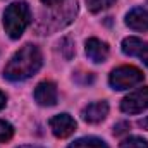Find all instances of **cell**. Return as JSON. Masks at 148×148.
Wrapping results in <instances>:
<instances>
[{
  "mask_svg": "<svg viewBox=\"0 0 148 148\" xmlns=\"http://www.w3.org/2000/svg\"><path fill=\"white\" fill-rule=\"evenodd\" d=\"M41 64H43V59H41L40 48L36 45L28 43L12 55V59L3 69V77L9 81H24L33 74H36Z\"/></svg>",
  "mask_w": 148,
  "mask_h": 148,
  "instance_id": "obj_1",
  "label": "cell"
},
{
  "mask_svg": "<svg viewBox=\"0 0 148 148\" xmlns=\"http://www.w3.org/2000/svg\"><path fill=\"white\" fill-rule=\"evenodd\" d=\"M29 23H31V10L26 2L10 3L3 12V28L12 40L21 38L24 29L29 26Z\"/></svg>",
  "mask_w": 148,
  "mask_h": 148,
  "instance_id": "obj_2",
  "label": "cell"
},
{
  "mask_svg": "<svg viewBox=\"0 0 148 148\" xmlns=\"http://www.w3.org/2000/svg\"><path fill=\"white\" fill-rule=\"evenodd\" d=\"M145 79V74L141 73L138 67H133V66H122V67H117L114 69L109 76V83L114 90H129L136 84H140L141 81Z\"/></svg>",
  "mask_w": 148,
  "mask_h": 148,
  "instance_id": "obj_3",
  "label": "cell"
},
{
  "mask_svg": "<svg viewBox=\"0 0 148 148\" xmlns=\"http://www.w3.org/2000/svg\"><path fill=\"white\" fill-rule=\"evenodd\" d=\"M147 109H148V86L129 93L121 102V110L126 112V114H140V112L147 110Z\"/></svg>",
  "mask_w": 148,
  "mask_h": 148,
  "instance_id": "obj_4",
  "label": "cell"
},
{
  "mask_svg": "<svg viewBox=\"0 0 148 148\" xmlns=\"http://www.w3.org/2000/svg\"><path fill=\"white\" fill-rule=\"evenodd\" d=\"M50 129L57 138H67L76 131V121L69 114H59L50 119Z\"/></svg>",
  "mask_w": 148,
  "mask_h": 148,
  "instance_id": "obj_5",
  "label": "cell"
},
{
  "mask_svg": "<svg viewBox=\"0 0 148 148\" xmlns=\"http://www.w3.org/2000/svg\"><path fill=\"white\" fill-rule=\"evenodd\" d=\"M59 98V91H57V84L52 81H43L40 83L35 90V100L43 107H52L57 103Z\"/></svg>",
  "mask_w": 148,
  "mask_h": 148,
  "instance_id": "obj_6",
  "label": "cell"
},
{
  "mask_svg": "<svg viewBox=\"0 0 148 148\" xmlns=\"http://www.w3.org/2000/svg\"><path fill=\"white\" fill-rule=\"evenodd\" d=\"M86 55L91 62L95 64H100V62H105L107 57H109V45L98 38H90L86 40Z\"/></svg>",
  "mask_w": 148,
  "mask_h": 148,
  "instance_id": "obj_7",
  "label": "cell"
},
{
  "mask_svg": "<svg viewBox=\"0 0 148 148\" xmlns=\"http://www.w3.org/2000/svg\"><path fill=\"white\" fill-rule=\"evenodd\" d=\"M109 114V103L107 102H95V103H90L88 107H84L81 115L86 122H91V124H97V122H102Z\"/></svg>",
  "mask_w": 148,
  "mask_h": 148,
  "instance_id": "obj_8",
  "label": "cell"
},
{
  "mask_svg": "<svg viewBox=\"0 0 148 148\" xmlns=\"http://www.w3.org/2000/svg\"><path fill=\"white\" fill-rule=\"evenodd\" d=\"M126 24L136 31H148V9L136 7L129 10L126 16Z\"/></svg>",
  "mask_w": 148,
  "mask_h": 148,
  "instance_id": "obj_9",
  "label": "cell"
},
{
  "mask_svg": "<svg viewBox=\"0 0 148 148\" xmlns=\"http://www.w3.org/2000/svg\"><path fill=\"white\" fill-rule=\"evenodd\" d=\"M67 148H109L107 143L100 138H95V136H86V138H79L73 141Z\"/></svg>",
  "mask_w": 148,
  "mask_h": 148,
  "instance_id": "obj_10",
  "label": "cell"
},
{
  "mask_svg": "<svg viewBox=\"0 0 148 148\" xmlns=\"http://www.w3.org/2000/svg\"><path fill=\"white\" fill-rule=\"evenodd\" d=\"M141 45H143V40H140L136 36H129L122 41V52L126 55H129V57H136V53H138Z\"/></svg>",
  "mask_w": 148,
  "mask_h": 148,
  "instance_id": "obj_11",
  "label": "cell"
},
{
  "mask_svg": "<svg viewBox=\"0 0 148 148\" xmlns=\"http://www.w3.org/2000/svg\"><path fill=\"white\" fill-rule=\"evenodd\" d=\"M121 148H148V141L140 136H129L121 143Z\"/></svg>",
  "mask_w": 148,
  "mask_h": 148,
  "instance_id": "obj_12",
  "label": "cell"
},
{
  "mask_svg": "<svg viewBox=\"0 0 148 148\" xmlns=\"http://www.w3.org/2000/svg\"><path fill=\"white\" fill-rule=\"evenodd\" d=\"M115 0H86V5L91 12H102L105 9H109L110 5H114Z\"/></svg>",
  "mask_w": 148,
  "mask_h": 148,
  "instance_id": "obj_13",
  "label": "cell"
},
{
  "mask_svg": "<svg viewBox=\"0 0 148 148\" xmlns=\"http://www.w3.org/2000/svg\"><path fill=\"white\" fill-rule=\"evenodd\" d=\"M14 134V127L7 122V121H2L0 119V143H5L12 138Z\"/></svg>",
  "mask_w": 148,
  "mask_h": 148,
  "instance_id": "obj_14",
  "label": "cell"
},
{
  "mask_svg": "<svg viewBox=\"0 0 148 148\" xmlns=\"http://www.w3.org/2000/svg\"><path fill=\"white\" fill-rule=\"evenodd\" d=\"M136 57H140V59L143 60V64L148 67V43H145V41H143V45L140 47V50H138Z\"/></svg>",
  "mask_w": 148,
  "mask_h": 148,
  "instance_id": "obj_15",
  "label": "cell"
},
{
  "mask_svg": "<svg viewBox=\"0 0 148 148\" xmlns=\"http://www.w3.org/2000/svg\"><path fill=\"white\" fill-rule=\"evenodd\" d=\"M129 129V122H119L115 127H114V133L115 134H122V133H126Z\"/></svg>",
  "mask_w": 148,
  "mask_h": 148,
  "instance_id": "obj_16",
  "label": "cell"
},
{
  "mask_svg": "<svg viewBox=\"0 0 148 148\" xmlns=\"http://www.w3.org/2000/svg\"><path fill=\"white\" fill-rule=\"evenodd\" d=\"M45 5H48V7H53V5H60L64 0H41Z\"/></svg>",
  "mask_w": 148,
  "mask_h": 148,
  "instance_id": "obj_17",
  "label": "cell"
},
{
  "mask_svg": "<svg viewBox=\"0 0 148 148\" xmlns=\"http://www.w3.org/2000/svg\"><path fill=\"white\" fill-rule=\"evenodd\" d=\"M138 126H140V127H143V129H147V131H148V115H147V117H143V119H140V121H138Z\"/></svg>",
  "mask_w": 148,
  "mask_h": 148,
  "instance_id": "obj_18",
  "label": "cell"
},
{
  "mask_svg": "<svg viewBox=\"0 0 148 148\" xmlns=\"http://www.w3.org/2000/svg\"><path fill=\"white\" fill-rule=\"evenodd\" d=\"M5 102H7V97H5V95H3V93L0 91V110H2L3 107H5Z\"/></svg>",
  "mask_w": 148,
  "mask_h": 148,
  "instance_id": "obj_19",
  "label": "cell"
},
{
  "mask_svg": "<svg viewBox=\"0 0 148 148\" xmlns=\"http://www.w3.org/2000/svg\"><path fill=\"white\" fill-rule=\"evenodd\" d=\"M17 148H41V147H36V145H23V147H17Z\"/></svg>",
  "mask_w": 148,
  "mask_h": 148,
  "instance_id": "obj_20",
  "label": "cell"
}]
</instances>
